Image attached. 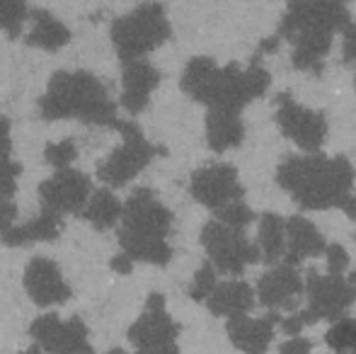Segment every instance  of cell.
<instances>
[{"label": "cell", "mask_w": 356, "mask_h": 354, "mask_svg": "<svg viewBox=\"0 0 356 354\" xmlns=\"http://www.w3.org/2000/svg\"><path fill=\"white\" fill-rule=\"evenodd\" d=\"M63 228V218L56 216V214H47L42 211L39 216L29 218L27 223H19V226H13L8 233H3V246L8 248H24L32 246V243H49L56 241L58 233Z\"/></svg>", "instance_id": "cell-22"}, {"label": "cell", "mask_w": 356, "mask_h": 354, "mask_svg": "<svg viewBox=\"0 0 356 354\" xmlns=\"http://www.w3.org/2000/svg\"><path fill=\"white\" fill-rule=\"evenodd\" d=\"M29 19V5L19 0H0V29L8 32L10 39H17L22 34L24 22Z\"/></svg>", "instance_id": "cell-27"}, {"label": "cell", "mask_w": 356, "mask_h": 354, "mask_svg": "<svg viewBox=\"0 0 356 354\" xmlns=\"http://www.w3.org/2000/svg\"><path fill=\"white\" fill-rule=\"evenodd\" d=\"M352 24L347 5L332 3V0H318V3H291L279 24V39H286L293 47V68L296 71H310L320 76L325 68L323 58L332 49V37Z\"/></svg>", "instance_id": "cell-3"}, {"label": "cell", "mask_w": 356, "mask_h": 354, "mask_svg": "<svg viewBox=\"0 0 356 354\" xmlns=\"http://www.w3.org/2000/svg\"><path fill=\"white\" fill-rule=\"evenodd\" d=\"M119 223V246L134 265L145 262L165 267L172 260V248L168 243L172 231V211L155 197L153 189H134L131 197L122 204Z\"/></svg>", "instance_id": "cell-4"}, {"label": "cell", "mask_w": 356, "mask_h": 354, "mask_svg": "<svg viewBox=\"0 0 356 354\" xmlns=\"http://www.w3.org/2000/svg\"><path fill=\"white\" fill-rule=\"evenodd\" d=\"M207 306L213 316H225V318H238L248 316V311L254 308V291L250 289L248 282H230L216 284L211 296L207 298Z\"/></svg>", "instance_id": "cell-20"}, {"label": "cell", "mask_w": 356, "mask_h": 354, "mask_svg": "<svg viewBox=\"0 0 356 354\" xmlns=\"http://www.w3.org/2000/svg\"><path fill=\"white\" fill-rule=\"evenodd\" d=\"M342 61L344 63L356 61V22H352L342 32Z\"/></svg>", "instance_id": "cell-33"}, {"label": "cell", "mask_w": 356, "mask_h": 354, "mask_svg": "<svg viewBox=\"0 0 356 354\" xmlns=\"http://www.w3.org/2000/svg\"><path fill=\"white\" fill-rule=\"evenodd\" d=\"M78 216L85 218V221L92 228H97V231H107V228L117 226L119 218H122V202H119V197L112 189L99 187L90 194L88 204H85V209Z\"/></svg>", "instance_id": "cell-24"}, {"label": "cell", "mask_w": 356, "mask_h": 354, "mask_svg": "<svg viewBox=\"0 0 356 354\" xmlns=\"http://www.w3.org/2000/svg\"><path fill=\"white\" fill-rule=\"evenodd\" d=\"M19 175H22V163L13 161L10 119L0 117V202H13V194L17 192Z\"/></svg>", "instance_id": "cell-26"}, {"label": "cell", "mask_w": 356, "mask_h": 354, "mask_svg": "<svg viewBox=\"0 0 356 354\" xmlns=\"http://www.w3.org/2000/svg\"><path fill=\"white\" fill-rule=\"evenodd\" d=\"M216 284H218L216 282V269L211 267V262H204V265L199 267V272L194 274V282H192V287H189V296H192L194 301H207L216 289Z\"/></svg>", "instance_id": "cell-31"}, {"label": "cell", "mask_w": 356, "mask_h": 354, "mask_svg": "<svg viewBox=\"0 0 356 354\" xmlns=\"http://www.w3.org/2000/svg\"><path fill=\"white\" fill-rule=\"evenodd\" d=\"M90 194H92V182L85 172L66 168V170H56L54 177L44 179L39 184V204H42V211L56 214L63 218V214H75L80 211L88 204Z\"/></svg>", "instance_id": "cell-12"}, {"label": "cell", "mask_w": 356, "mask_h": 354, "mask_svg": "<svg viewBox=\"0 0 356 354\" xmlns=\"http://www.w3.org/2000/svg\"><path fill=\"white\" fill-rule=\"evenodd\" d=\"M107 354H129V352H124L122 347H114V350H109Z\"/></svg>", "instance_id": "cell-40"}, {"label": "cell", "mask_w": 356, "mask_h": 354, "mask_svg": "<svg viewBox=\"0 0 356 354\" xmlns=\"http://www.w3.org/2000/svg\"><path fill=\"white\" fill-rule=\"evenodd\" d=\"M17 221V207L15 202H0V236L8 233Z\"/></svg>", "instance_id": "cell-34"}, {"label": "cell", "mask_w": 356, "mask_h": 354, "mask_svg": "<svg viewBox=\"0 0 356 354\" xmlns=\"http://www.w3.org/2000/svg\"><path fill=\"white\" fill-rule=\"evenodd\" d=\"M179 337V323L165 311V296L153 291L145 301L143 316L129 328V342L136 347V354L158 350L165 345H175Z\"/></svg>", "instance_id": "cell-14"}, {"label": "cell", "mask_w": 356, "mask_h": 354, "mask_svg": "<svg viewBox=\"0 0 356 354\" xmlns=\"http://www.w3.org/2000/svg\"><path fill=\"white\" fill-rule=\"evenodd\" d=\"M109 265H112L114 272H119V274H129V272H134V262L129 260V257L124 255V252H119V255H114Z\"/></svg>", "instance_id": "cell-36"}, {"label": "cell", "mask_w": 356, "mask_h": 354, "mask_svg": "<svg viewBox=\"0 0 356 354\" xmlns=\"http://www.w3.org/2000/svg\"><path fill=\"white\" fill-rule=\"evenodd\" d=\"M172 34L165 8L158 3H143L131 13L122 15L112 22L109 37H112L114 51L122 63L138 61L145 54L163 47Z\"/></svg>", "instance_id": "cell-7"}, {"label": "cell", "mask_w": 356, "mask_h": 354, "mask_svg": "<svg viewBox=\"0 0 356 354\" xmlns=\"http://www.w3.org/2000/svg\"><path fill=\"white\" fill-rule=\"evenodd\" d=\"M143 354H179V347H177V342H175V345H165V347H158V350H150Z\"/></svg>", "instance_id": "cell-37"}, {"label": "cell", "mask_w": 356, "mask_h": 354, "mask_svg": "<svg viewBox=\"0 0 356 354\" xmlns=\"http://www.w3.org/2000/svg\"><path fill=\"white\" fill-rule=\"evenodd\" d=\"M349 284H352V287L356 289V272H352V277H349Z\"/></svg>", "instance_id": "cell-41"}, {"label": "cell", "mask_w": 356, "mask_h": 354, "mask_svg": "<svg viewBox=\"0 0 356 354\" xmlns=\"http://www.w3.org/2000/svg\"><path fill=\"white\" fill-rule=\"evenodd\" d=\"M257 250L264 265H277L286 255V223L279 214L267 211L259 221V236H257Z\"/></svg>", "instance_id": "cell-25"}, {"label": "cell", "mask_w": 356, "mask_h": 354, "mask_svg": "<svg viewBox=\"0 0 356 354\" xmlns=\"http://www.w3.org/2000/svg\"><path fill=\"white\" fill-rule=\"evenodd\" d=\"M310 350H313V342L308 337H291L279 347V354H310Z\"/></svg>", "instance_id": "cell-35"}, {"label": "cell", "mask_w": 356, "mask_h": 354, "mask_svg": "<svg viewBox=\"0 0 356 354\" xmlns=\"http://www.w3.org/2000/svg\"><path fill=\"white\" fill-rule=\"evenodd\" d=\"M282 313H267L264 318L238 316L228 318V337L240 352L245 354H264L269 342L274 340V325H279Z\"/></svg>", "instance_id": "cell-18"}, {"label": "cell", "mask_w": 356, "mask_h": 354, "mask_svg": "<svg viewBox=\"0 0 356 354\" xmlns=\"http://www.w3.org/2000/svg\"><path fill=\"white\" fill-rule=\"evenodd\" d=\"M114 129L124 136L122 146L114 148V151L97 166V177L102 179V182L107 184V189H112V192L124 187V184H129L138 172L150 166V161H153L155 156H163L165 153V148L155 146V143H150L148 138L143 136L141 127H138L136 122H124V119H119Z\"/></svg>", "instance_id": "cell-8"}, {"label": "cell", "mask_w": 356, "mask_h": 354, "mask_svg": "<svg viewBox=\"0 0 356 354\" xmlns=\"http://www.w3.org/2000/svg\"><path fill=\"white\" fill-rule=\"evenodd\" d=\"M202 246L207 248L211 267L233 277L243 274L248 265L262 262L257 246L250 243L243 231H235L220 221H209L202 228Z\"/></svg>", "instance_id": "cell-9"}, {"label": "cell", "mask_w": 356, "mask_h": 354, "mask_svg": "<svg viewBox=\"0 0 356 354\" xmlns=\"http://www.w3.org/2000/svg\"><path fill=\"white\" fill-rule=\"evenodd\" d=\"M19 354H44V352H42V347H39V345H34V342H32V345H29L27 350H24V352H19Z\"/></svg>", "instance_id": "cell-39"}, {"label": "cell", "mask_w": 356, "mask_h": 354, "mask_svg": "<svg viewBox=\"0 0 356 354\" xmlns=\"http://www.w3.org/2000/svg\"><path fill=\"white\" fill-rule=\"evenodd\" d=\"M344 214H347L349 218H354V221H356V194H354L352 199H349L347 204H344Z\"/></svg>", "instance_id": "cell-38"}, {"label": "cell", "mask_w": 356, "mask_h": 354, "mask_svg": "<svg viewBox=\"0 0 356 354\" xmlns=\"http://www.w3.org/2000/svg\"><path fill=\"white\" fill-rule=\"evenodd\" d=\"M24 291L39 308L61 306L71 298V287L51 257H32L24 267Z\"/></svg>", "instance_id": "cell-15"}, {"label": "cell", "mask_w": 356, "mask_h": 354, "mask_svg": "<svg viewBox=\"0 0 356 354\" xmlns=\"http://www.w3.org/2000/svg\"><path fill=\"white\" fill-rule=\"evenodd\" d=\"M29 19H32V29L24 37L29 47L44 49V51H58L71 42V29L47 8H29Z\"/></svg>", "instance_id": "cell-21"}, {"label": "cell", "mask_w": 356, "mask_h": 354, "mask_svg": "<svg viewBox=\"0 0 356 354\" xmlns=\"http://www.w3.org/2000/svg\"><path fill=\"white\" fill-rule=\"evenodd\" d=\"M325 257H327V274L332 277H342V272L349 267V252L342 246H327Z\"/></svg>", "instance_id": "cell-32"}, {"label": "cell", "mask_w": 356, "mask_h": 354, "mask_svg": "<svg viewBox=\"0 0 356 354\" xmlns=\"http://www.w3.org/2000/svg\"><path fill=\"white\" fill-rule=\"evenodd\" d=\"M192 197L197 199L202 207L220 211L228 204L243 202L245 187L238 179V170L230 163H211L207 168H199L192 175Z\"/></svg>", "instance_id": "cell-13"}, {"label": "cell", "mask_w": 356, "mask_h": 354, "mask_svg": "<svg viewBox=\"0 0 356 354\" xmlns=\"http://www.w3.org/2000/svg\"><path fill=\"white\" fill-rule=\"evenodd\" d=\"M286 223V255L284 265L296 267L308 257H320L327 248L318 226L305 216H291Z\"/></svg>", "instance_id": "cell-19"}, {"label": "cell", "mask_w": 356, "mask_h": 354, "mask_svg": "<svg viewBox=\"0 0 356 354\" xmlns=\"http://www.w3.org/2000/svg\"><path fill=\"white\" fill-rule=\"evenodd\" d=\"M160 71L145 58L124 63L122 71V107L129 114H141L150 102L153 90L160 86Z\"/></svg>", "instance_id": "cell-17"}, {"label": "cell", "mask_w": 356, "mask_h": 354, "mask_svg": "<svg viewBox=\"0 0 356 354\" xmlns=\"http://www.w3.org/2000/svg\"><path fill=\"white\" fill-rule=\"evenodd\" d=\"M216 221L225 223V226L235 228V231H243L248 223L254 221V214L245 202H233L225 209H220V211H216Z\"/></svg>", "instance_id": "cell-30"}, {"label": "cell", "mask_w": 356, "mask_h": 354, "mask_svg": "<svg viewBox=\"0 0 356 354\" xmlns=\"http://www.w3.org/2000/svg\"><path fill=\"white\" fill-rule=\"evenodd\" d=\"M39 112L49 122L80 119L92 127L114 129L119 122L117 102L109 90L90 71H56L39 99Z\"/></svg>", "instance_id": "cell-5"}, {"label": "cell", "mask_w": 356, "mask_h": 354, "mask_svg": "<svg viewBox=\"0 0 356 354\" xmlns=\"http://www.w3.org/2000/svg\"><path fill=\"white\" fill-rule=\"evenodd\" d=\"M277 124L284 136L298 143L310 156L320 151L327 136V119L323 112H315L298 104L289 92L277 95Z\"/></svg>", "instance_id": "cell-11"}, {"label": "cell", "mask_w": 356, "mask_h": 354, "mask_svg": "<svg viewBox=\"0 0 356 354\" xmlns=\"http://www.w3.org/2000/svg\"><path fill=\"white\" fill-rule=\"evenodd\" d=\"M179 86L189 97L207 104L209 109L240 114V109L267 92L272 76L257 61H250L248 68H240L238 63L220 68L213 58L194 56L184 66Z\"/></svg>", "instance_id": "cell-1"}, {"label": "cell", "mask_w": 356, "mask_h": 354, "mask_svg": "<svg viewBox=\"0 0 356 354\" xmlns=\"http://www.w3.org/2000/svg\"><path fill=\"white\" fill-rule=\"evenodd\" d=\"M245 136L243 119L238 112H223V109H209L207 114V141L216 153H225L240 146Z\"/></svg>", "instance_id": "cell-23"}, {"label": "cell", "mask_w": 356, "mask_h": 354, "mask_svg": "<svg viewBox=\"0 0 356 354\" xmlns=\"http://www.w3.org/2000/svg\"><path fill=\"white\" fill-rule=\"evenodd\" d=\"M325 342L334 350V354H354L356 352V321L342 318L332 323V328L325 335Z\"/></svg>", "instance_id": "cell-28"}, {"label": "cell", "mask_w": 356, "mask_h": 354, "mask_svg": "<svg viewBox=\"0 0 356 354\" xmlns=\"http://www.w3.org/2000/svg\"><path fill=\"white\" fill-rule=\"evenodd\" d=\"M354 166L344 156L325 158L320 153L289 156L277 170V182L305 211L344 209L354 197Z\"/></svg>", "instance_id": "cell-2"}, {"label": "cell", "mask_w": 356, "mask_h": 354, "mask_svg": "<svg viewBox=\"0 0 356 354\" xmlns=\"http://www.w3.org/2000/svg\"><path fill=\"white\" fill-rule=\"evenodd\" d=\"M29 335L47 354H95L88 340V325L80 316L61 321L56 313H44L29 325Z\"/></svg>", "instance_id": "cell-10"}, {"label": "cell", "mask_w": 356, "mask_h": 354, "mask_svg": "<svg viewBox=\"0 0 356 354\" xmlns=\"http://www.w3.org/2000/svg\"><path fill=\"white\" fill-rule=\"evenodd\" d=\"M354 63H356V61H354Z\"/></svg>", "instance_id": "cell-42"}, {"label": "cell", "mask_w": 356, "mask_h": 354, "mask_svg": "<svg viewBox=\"0 0 356 354\" xmlns=\"http://www.w3.org/2000/svg\"><path fill=\"white\" fill-rule=\"evenodd\" d=\"M303 277L296 272V267L289 265H274L269 272H264L257 279V296L259 303L277 311H298L303 301Z\"/></svg>", "instance_id": "cell-16"}, {"label": "cell", "mask_w": 356, "mask_h": 354, "mask_svg": "<svg viewBox=\"0 0 356 354\" xmlns=\"http://www.w3.org/2000/svg\"><path fill=\"white\" fill-rule=\"evenodd\" d=\"M305 296L308 306L303 311L286 316L279 321V328L286 335H298L305 325H315L320 321L337 323L344 318L347 308L356 301V289L344 277L320 274L315 267L305 269Z\"/></svg>", "instance_id": "cell-6"}, {"label": "cell", "mask_w": 356, "mask_h": 354, "mask_svg": "<svg viewBox=\"0 0 356 354\" xmlns=\"http://www.w3.org/2000/svg\"><path fill=\"white\" fill-rule=\"evenodd\" d=\"M75 156H78V148H75L73 138L47 143V148H44V158H47L49 166H54L56 170H66V168L75 161Z\"/></svg>", "instance_id": "cell-29"}]
</instances>
